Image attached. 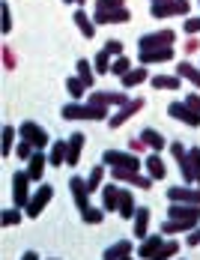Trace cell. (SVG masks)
<instances>
[{
	"label": "cell",
	"mask_w": 200,
	"mask_h": 260,
	"mask_svg": "<svg viewBox=\"0 0 200 260\" xmlns=\"http://www.w3.org/2000/svg\"><path fill=\"white\" fill-rule=\"evenodd\" d=\"M63 120H111L108 117V105H93V102H87V105H81V102H69V105H63Z\"/></svg>",
	"instance_id": "obj_1"
},
{
	"label": "cell",
	"mask_w": 200,
	"mask_h": 260,
	"mask_svg": "<svg viewBox=\"0 0 200 260\" xmlns=\"http://www.w3.org/2000/svg\"><path fill=\"white\" fill-rule=\"evenodd\" d=\"M102 161L108 168H128V171H138L141 168V161H138L135 153H120V150H105L102 153Z\"/></svg>",
	"instance_id": "obj_2"
},
{
	"label": "cell",
	"mask_w": 200,
	"mask_h": 260,
	"mask_svg": "<svg viewBox=\"0 0 200 260\" xmlns=\"http://www.w3.org/2000/svg\"><path fill=\"white\" fill-rule=\"evenodd\" d=\"M174 42H176L174 30H158V33H147V36H141L138 48H141V51H150V48H168V45H174Z\"/></svg>",
	"instance_id": "obj_3"
},
{
	"label": "cell",
	"mask_w": 200,
	"mask_h": 260,
	"mask_svg": "<svg viewBox=\"0 0 200 260\" xmlns=\"http://www.w3.org/2000/svg\"><path fill=\"white\" fill-rule=\"evenodd\" d=\"M30 174L27 171H18V174H12V194H15V207H27L30 204Z\"/></svg>",
	"instance_id": "obj_4"
},
{
	"label": "cell",
	"mask_w": 200,
	"mask_h": 260,
	"mask_svg": "<svg viewBox=\"0 0 200 260\" xmlns=\"http://www.w3.org/2000/svg\"><path fill=\"white\" fill-rule=\"evenodd\" d=\"M168 215L174 218V221H200V204H171L168 209Z\"/></svg>",
	"instance_id": "obj_5"
},
{
	"label": "cell",
	"mask_w": 200,
	"mask_h": 260,
	"mask_svg": "<svg viewBox=\"0 0 200 260\" xmlns=\"http://www.w3.org/2000/svg\"><path fill=\"white\" fill-rule=\"evenodd\" d=\"M51 198H54V188H51V185H39V188H36V194L30 198V204L24 207V209H27V215H33V218H36L42 209L48 207Z\"/></svg>",
	"instance_id": "obj_6"
},
{
	"label": "cell",
	"mask_w": 200,
	"mask_h": 260,
	"mask_svg": "<svg viewBox=\"0 0 200 260\" xmlns=\"http://www.w3.org/2000/svg\"><path fill=\"white\" fill-rule=\"evenodd\" d=\"M18 132H21V138H24V141H30L36 150H42V147L48 144V132L42 129V126H36V123H30V120H27V123H21V129H18Z\"/></svg>",
	"instance_id": "obj_7"
},
{
	"label": "cell",
	"mask_w": 200,
	"mask_h": 260,
	"mask_svg": "<svg viewBox=\"0 0 200 260\" xmlns=\"http://www.w3.org/2000/svg\"><path fill=\"white\" fill-rule=\"evenodd\" d=\"M168 198H171V204H200V188H191V185H174V188H168Z\"/></svg>",
	"instance_id": "obj_8"
},
{
	"label": "cell",
	"mask_w": 200,
	"mask_h": 260,
	"mask_svg": "<svg viewBox=\"0 0 200 260\" xmlns=\"http://www.w3.org/2000/svg\"><path fill=\"white\" fill-rule=\"evenodd\" d=\"M168 114H171L174 120H182L185 126H200V114L197 111H191L185 102H174L171 108H168Z\"/></svg>",
	"instance_id": "obj_9"
},
{
	"label": "cell",
	"mask_w": 200,
	"mask_h": 260,
	"mask_svg": "<svg viewBox=\"0 0 200 260\" xmlns=\"http://www.w3.org/2000/svg\"><path fill=\"white\" fill-rule=\"evenodd\" d=\"M141 108H144V99H131V102L123 105V108H120V111H117V114H114V117L108 120V126H111V129H120V126H123L125 120H128L131 114H138Z\"/></svg>",
	"instance_id": "obj_10"
},
{
	"label": "cell",
	"mask_w": 200,
	"mask_h": 260,
	"mask_svg": "<svg viewBox=\"0 0 200 260\" xmlns=\"http://www.w3.org/2000/svg\"><path fill=\"white\" fill-rule=\"evenodd\" d=\"M141 63L144 66H150V63H168V60H174V45H168V48H150V51H141Z\"/></svg>",
	"instance_id": "obj_11"
},
{
	"label": "cell",
	"mask_w": 200,
	"mask_h": 260,
	"mask_svg": "<svg viewBox=\"0 0 200 260\" xmlns=\"http://www.w3.org/2000/svg\"><path fill=\"white\" fill-rule=\"evenodd\" d=\"M45 165H48V158L42 156V150H36L33 156L27 158V174H30V180H33V182L42 180V174H45Z\"/></svg>",
	"instance_id": "obj_12"
},
{
	"label": "cell",
	"mask_w": 200,
	"mask_h": 260,
	"mask_svg": "<svg viewBox=\"0 0 200 260\" xmlns=\"http://www.w3.org/2000/svg\"><path fill=\"white\" fill-rule=\"evenodd\" d=\"M69 188H72V198H75L78 209L84 212V209L90 207V204H87V198H90V191H87V182L81 180V177H72V180H69Z\"/></svg>",
	"instance_id": "obj_13"
},
{
	"label": "cell",
	"mask_w": 200,
	"mask_h": 260,
	"mask_svg": "<svg viewBox=\"0 0 200 260\" xmlns=\"http://www.w3.org/2000/svg\"><path fill=\"white\" fill-rule=\"evenodd\" d=\"M66 144H69V150H66V165H69V168H75L78 156H81V150H84V144H87V141H84V135H81V132H75Z\"/></svg>",
	"instance_id": "obj_14"
},
{
	"label": "cell",
	"mask_w": 200,
	"mask_h": 260,
	"mask_svg": "<svg viewBox=\"0 0 200 260\" xmlns=\"http://www.w3.org/2000/svg\"><path fill=\"white\" fill-rule=\"evenodd\" d=\"M128 18H131V12L123 6V9H114V12H96L93 21H96V24H123Z\"/></svg>",
	"instance_id": "obj_15"
},
{
	"label": "cell",
	"mask_w": 200,
	"mask_h": 260,
	"mask_svg": "<svg viewBox=\"0 0 200 260\" xmlns=\"http://www.w3.org/2000/svg\"><path fill=\"white\" fill-rule=\"evenodd\" d=\"M147 228H150V209L138 207L135 209V239H147Z\"/></svg>",
	"instance_id": "obj_16"
},
{
	"label": "cell",
	"mask_w": 200,
	"mask_h": 260,
	"mask_svg": "<svg viewBox=\"0 0 200 260\" xmlns=\"http://www.w3.org/2000/svg\"><path fill=\"white\" fill-rule=\"evenodd\" d=\"M150 78V72H147V66H138V69H128L123 75V87L125 90H131V87H138V84H144V81Z\"/></svg>",
	"instance_id": "obj_17"
},
{
	"label": "cell",
	"mask_w": 200,
	"mask_h": 260,
	"mask_svg": "<svg viewBox=\"0 0 200 260\" xmlns=\"http://www.w3.org/2000/svg\"><path fill=\"white\" fill-rule=\"evenodd\" d=\"M131 254V239H120V242H114L108 251H105V260H123Z\"/></svg>",
	"instance_id": "obj_18"
},
{
	"label": "cell",
	"mask_w": 200,
	"mask_h": 260,
	"mask_svg": "<svg viewBox=\"0 0 200 260\" xmlns=\"http://www.w3.org/2000/svg\"><path fill=\"white\" fill-rule=\"evenodd\" d=\"M102 204H105L108 212L120 209V188H117V185H105V188H102Z\"/></svg>",
	"instance_id": "obj_19"
},
{
	"label": "cell",
	"mask_w": 200,
	"mask_h": 260,
	"mask_svg": "<svg viewBox=\"0 0 200 260\" xmlns=\"http://www.w3.org/2000/svg\"><path fill=\"white\" fill-rule=\"evenodd\" d=\"M75 24H78V30L84 33V39H93V36H96V21H90L84 9H78L75 12Z\"/></svg>",
	"instance_id": "obj_20"
},
{
	"label": "cell",
	"mask_w": 200,
	"mask_h": 260,
	"mask_svg": "<svg viewBox=\"0 0 200 260\" xmlns=\"http://www.w3.org/2000/svg\"><path fill=\"white\" fill-rule=\"evenodd\" d=\"M161 245H164V239H161V236H150V239L138 248V254H141L144 260H152L155 254H158V248H161Z\"/></svg>",
	"instance_id": "obj_21"
},
{
	"label": "cell",
	"mask_w": 200,
	"mask_h": 260,
	"mask_svg": "<svg viewBox=\"0 0 200 260\" xmlns=\"http://www.w3.org/2000/svg\"><path fill=\"white\" fill-rule=\"evenodd\" d=\"M176 75H179V78H185V81H191L194 87H200V69H197V66H191V63H185V60L176 66Z\"/></svg>",
	"instance_id": "obj_22"
},
{
	"label": "cell",
	"mask_w": 200,
	"mask_h": 260,
	"mask_svg": "<svg viewBox=\"0 0 200 260\" xmlns=\"http://www.w3.org/2000/svg\"><path fill=\"white\" fill-rule=\"evenodd\" d=\"M144 165H147V171H150V177H152V180H164V174H168V168H164V161H161V158L155 156V153H152V156L147 158Z\"/></svg>",
	"instance_id": "obj_23"
},
{
	"label": "cell",
	"mask_w": 200,
	"mask_h": 260,
	"mask_svg": "<svg viewBox=\"0 0 200 260\" xmlns=\"http://www.w3.org/2000/svg\"><path fill=\"white\" fill-rule=\"evenodd\" d=\"M111 57H114V54H108L105 48L96 54V60H93V69H96V75H111V63H114Z\"/></svg>",
	"instance_id": "obj_24"
},
{
	"label": "cell",
	"mask_w": 200,
	"mask_h": 260,
	"mask_svg": "<svg viewBox=\"0 0 200 260\" xmlns=\"http://www.w3.org/2000/svg\"><path fill=\"white\" fill-rule=\"evenodd\" d=\"M135 201H131V191H125V188H120V215L123 218H135Z\"/></svg>",
	"instance_id": "obj_25"
},
{
	"label": "cell",
	"mask_w": 200,
	"mask_h": 260,
	"mask_svg": "<svg viewBox=\"0 0 200 260\" xmlns=\"http://www.w3.org/2000/svg\"><path fill=\"white\" fill-rule=\"evenodd\" d=\"M194 228H197L194 221H174V218H168L161 224V234H182V231H194Z\"/></svg>",
	"instance_id": "obj_26"
},
{
	"label": "cell",
	"mask_w": 200,
	"mask_h": 260,
	"mask_svg": "<svg viewBox=\"0 0 200 260\" xmlns=\"http://www.w3.org/2000/svg\"><path fill=\"white\" fill-rule=\"evenodd\" d=\"M66 150H69V144H63V141H57V144L51 147V156H48V161L54 165V168L66 165Z\"/></svg>",
	"instance_id": "obj_27"
},
{
	"label": "cell",
	"mask_w": 200,
	"mask_h": 260,
	"mask_svg": "<svg viewBox=\"0 0 200 260\" xmlns=\"http://www.w3.org/2000/svg\"><path fill=\"white\" fill-rule=\"evenodd\" d=\"M152 87L155 90H179V75H155Z\"/></svg>",
	"instance_id": "obj_28"
},
{
	"label": "cell",
	"mask_w": 200,
	"mask_h": 260,
	"mask_svg": "<svg viewBox=\"0 0 200 260\" xmlns=\"http://www.w3.org/2000/svg\"><path fill=\"white\" fill-rule=\"evenodd\" d=\"M141 141H144L147 147H152L155 153H158V150L164 147V138H161V135H158L155 129H144V132H141Z\"/></svg>",
	"instance_id": "obj_29"
},
{
	"label": "cell",
	"mask_w": 200,
	"mask_h": 260,
	"mask_svg": "<svg viewBox=\"0 0 200 260\" xmlns=\"http://www.w3.org/2000/svg\"><path fill=\"white\" fill-rule=\"evenodd\" d=\"M78 78L84 81V84H87V90H90V87H93V81H96V69H93L87 60H78Z\"/></svg>",
	"instance_id": "obj_30"
},
{
	"label": "cell",
	"mask_w": 200,
	"mask_h": 260,
	"mask_svg": "<svg viewBox=\"0 0 200 260\" xmlns=\"http://www.w3.org/2000/svg\"><path fill=\"white\" fill-rule=\"evenodd\" d=\"M150 12H152V18H171V15H176L174 0H168V3H152Z\"/></svg>",
	"instance_id": "obj_31"
},
{
	"label": "cell",
	"mask_w": 200,
	"mask_h": 260,
	"mask_svg": "<svg viewBox=\"0 0 200 260\" xmlns=\"http://www.w3.org/2000/svg\"><path fill=\"white\" fill-rule=\"evenodd\" d=\"M66 90H69V96L84 99V90H87V84H84L81 78H69V81H66Z\"/></svg>",
	"instance_id": "obj_32"
},
{
	"label": "cell",
	"mask_w": 200,
	"mask_h": 260,
	"mask_svg": "<svg viewBox=\"0 0 200 260\" xmlns=\"http://www.w3.org/2000/svg\"><path fill=\"white\" fill-rule=\"evenodd\" d=\"M102 177H105V168H93V174L87 177V191H99Z\"/></svg>",
	"instance_id": "obj_33"
},
{
	"label": "cell",
	"mask_w": 200,
	"mask_h": 260,
	"mask_svg": "<svg viewBox=\"0 0 200 260\" xmlns=\"http://www.w3.org/2000/svg\"><path fill=\"white\" fill-rule=\"evenodd\" d=\"M188 161H191V171H194V182L200 185V147L188 150Z\"/></svg>",
	"instance_id": "obj_34"
},
{
	"label": "cell",
	"mask_w": 200,
	"mask_h": 260,
	"mask_svg": "<svg viewBox=\"0 0 200 260\" xmlns=\"http://www.w3.org/2000/svg\"><path fill=\"white\" fill-rule=\"evenodd\" d=\"M12 141H15L12 126H3V147H0V153H3V156H9V153H12Z\"/></svg>",
	"instance_id": "obj_35"
},
{
	"label": "cell",
	"mask_w": 200,
	"mask_h": 260,
	"mask_svg": "<svg viewBox=\"0 0 200 260\" xmlns=\"http://www.w3.org/2000/svg\"><path fill=\"white\" fill-rule=\"evenodd\" d=\"M176 251H179V242H164V245L158 248V254H155L152 260H168V257H174Z\"/></svg>",
	"instance_id": "obj_36"
},
{
	"label": "cell",
	"mask_w": 200,
	"mask_h": 260,
	"mask_svg": "<svg viewBox=\"0 0 200 260\" xmlns=\"http://www.w3.org/2000/svg\"><path fill=\"white\" fill-rule=\"evenodd\" d=\"M123 9V0H96V12H114Z\"/></svg>",
	"instance_id": "obj_37"
},
{
	"label": "cell",
	"mask_w": 200,
	"mask_h": 260,
	"mask_svg": "<svg viewBox=\"0 0 200 260\" xmlns=\"http://www.w3.org/2000/svg\"><path fill=\"white\" fill-rule=\"evenodd\" d=\"M125 72H128V60H125V57H117V60L111 63V75H120V78H123Z\"/></svg>",
	"instance_id": "obj_38"
},
{
	"label": "cell",
	"mask_w": 200,
	"mask_h": 260,
	"mask_svg": "<svg viewBox=\"0 0 200 260\" xmlns=\"http://www.w3.org/2000/svg\"><path fill=\"white\" fill-rule=\"evenodd\" d=\"M0 221H3L6 228H9V224H18V221H21V212H18V207H15V209H3V218H0Z\"/></svg>",
	"instance_id": "obj_39"
},
{
	"label": "cell",
	"mask_w": 200,
	"mask_h": 260,
	"mask_svg": "<svg viewBox=\"0 0 200 260\" xmlns=\"http://www.w3.org/2000/svg\"><path fill=\"white\" fill-rule=\"evenodd\" d=\"M81 215H84V221H87V224H99V221H102V209H93V207H87Z\"/></svg>",
	"instance_id": "obj_40"
},
{
	"label": "cell",
	"mask_w": 200,
	"mask_h": 260,
	"mask_svg": "<svg viewBox=\"0 0 200 260\" xmlns=\"http://www.w3.org/2000/svg\"><path fill=\"white\" fill-rule=\"evenodd\" d=\"M15 153H18V158H30V156H33V153H36V147H33V144H30V141H21V144H18V150H15Z\"/></svg>",
	"instance_id": "obj_41"
},
{
	"label": "cell",
	"mask_w": 200,
	"mask_h": 260,
	"mask_svg": "<svg viewBox=\"0 0 200 260\" xmlns=\"http://www.w3.org/2000/svg\"><path fill=\"white\" fill-rule=\"evenodd\" d=\"M0 12H3V24H0V30H3V33H9V30H12V15H9V3H3V6H0Z\"/></svg>",
	"instance_id": "obj_42"
},
{
	"label": "cell",
	"mask_w": 200,
	"mask_h": 260,
	"mask_svg": "<svg viewBox=\"0 0 200 260\" xmlns=\"http://www.w3.org/2000/svg\"><path fill=\"white\" fill-rule=\"evenodd\" d=\"M105 51L114 54V57H123V42H120V39H111V42L105 45Z\"/></svg>",
	"instance_id": "obj_43"
},
{
	"label": "cell",
	"mask_w": 200,
	"mask_h": 260,
	"mask_svg": "<svg viewBox=\"0 0 200 260\" xmlns=\"http://www.w3.org/2000/svg\"><path fill=\"white\" fill-rule=\"evenodd\" d=\"M185 33L197 36V33H200V18H188V21H185Z\"/></svg>",
	"instance_id": "obj_44"
},
{
	"label": "cell",
	"mask_w": 200,
	"mask_h": 260,
	"mask_svg": "<svg viewBox=\"0 0 200 260\" xmlns=\"http://www.w3.org/2000/svg\"><path fill=\"white\" fill-rule=\"evenodd\" d=\"M185 105H188L191 111H197V114H200V96H197V93H188V96H185Z\"/></svg>",
	"instance_id": "obj_45"
},
{
	"label": "cell",
	"mask_w": 200,
	"mask_h": 260,
	"mask_svg": "<svg viewBox=\"0 0 200 260\" xmlns=\"http://www.w3.org/2000/svg\"><path fill=\"white\" fill-rule=\"evenodd\" d=\"M131 182H135L138 188H150V185H152V177H138V174H135V177H131Z\"/></svg>",
	"instance_id": "obj_46"
},
{
	"label": "cell",
	"mask_w": 200,
	"mask_h": 260,
	"mask_svg": "<svg viewBox=\"0 0 200 260\" xmlns=\"http://www.w3.org/2000/svg\"><path fill=\"white\" fill-rule=\"evenodd\" d=\"M176 15H188V0H174Z\"/></svg>",
	"instance_id": "obj_47"
},
{
	"label": "cell",
	"mask_w": 200,
	"mask_h": 260,
	"mask_svg": "<svg viewBox=\"0 0 200 260\" xmlns=\"http://www.w3.org/2000/svg\"><path fill=\"white\" fill-rule=\"evenodd\" d=\"M188 245H200V228H194L191 234H188V239H185Z\"/></svg>",
	"instance_id": "obj_48"
},
{
	"label": "cell",
	"mask_w": 200,
	"mask_h": 260,
	"mask_svg": "<svg viewBox=\"0 0 200 260\" xmlns=\"http://www.w3.org/2000/svg\"><path fill=\"white\" fill-rule=\"evenodd\" d=\"M3 60H6V66H15V57L9 54V48H3Z\"/></svg>",
	"instance_id": "obj_49"
},
{
	"label": "cell",
	"mask_w": 200,
	"mask_h": 260,
	"mask_svg": "<svg viewBox=\"0 0 200 260\" xmlns=\"http://www.w3.org/2000/svg\"><path fill=\"white\" fill-rule=\"evenodd\" d=\"M185 51H200V42H197V39H188V45H185Z\"/></svg>",
	"instance_id": "obj_50"
},
{
	"label": "cell",
	"mask_w": 200,
	"mask_h": 260,
	"mask_svg": "<svg viewBox=\"0 0 200 260\" xmlns=\"http://www.w3.org/2000/svg\"><path fill=\"white\" fill-rule=\"evenodd\" d=\"M21 260H39V254H36V251H27V254H24Z\"/></svg>",
	"instance_id": "obj_51"
},
{
	"label": "cell",
	"mask_w": 200,
	"mask_h": 260,
	"mask_svg": "<svg viewBox=\"0 0 200 260\" xmlns=\"http://www.w3.org/2000/svg\"><path fill=\"white\" fill-rule=\"evenodd\" d=\"M63 3H78V6H84L87 0H63Z\"/></svg>",
	"instance_id": "obj_52"
},
{
	"label": "cell",
	"mask_w": 200,
	"mask_h": 260,
	"mask_svg": "<svg viewBox=\"0 0 200 260\" xmlns=\"http://www.w3.org/2000/svg\"><path fill=\"white\" fill-rule=\"evenodd\" d=\"M152 3H168V0H152Z\"/></svg>",
	"instance_id": "obj_53"
},
{
	"label": "cell",
	"mask_w": 200,
	"mask_h": 260,
	"mask_svg": "<svg viewBox=\"0 0 200 260\" xmlns=\"http://www.w3.org/2000/svg\"><path fill=\"white\" fill-rule=\"evenodd\" d=\"M123 260H131V257H123Z\"/></svg>",
	"instance_id": "obj_54"
},
{
	"label": "cell",
	"mask_w": 200,
	"mask_h": 260,
	"mask_svg": "<svg viewBox=\"0 0 200 260\" xmlns=\"http://www.w3.org/2000/svg\"><path fill=\"white\" fill-rule=\"evenodd\" d=\"M197 3H200V0H197Z\"/></svg>",
	"instance_id": "obj_55"
}]
</instances>
